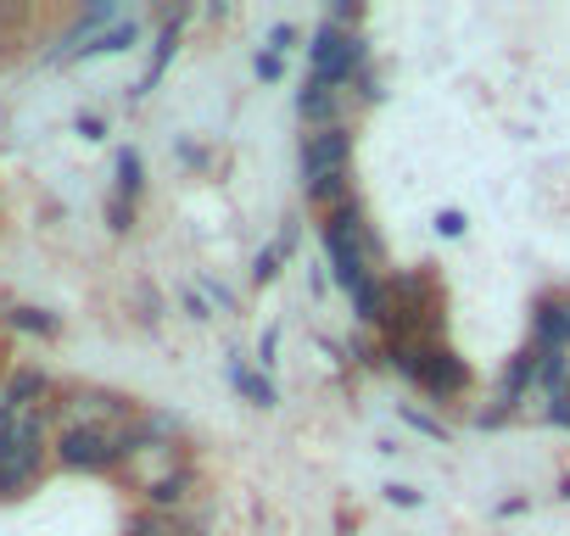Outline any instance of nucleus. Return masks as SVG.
Instances as JSON below:
<instances>
[{"mask_svg":"<svg viewBox=\"0 0 570 536\" xmlns=\"http://www.w3.org/2000/svg\"><path fill=\"white\" fill-rule=\"evenodd\" d=\"M46 469V408H12V430L0 447V497H23Z\"/></svg>","mask_w":570,"mask_h":536,"instance_id":"f257e3e1","label":"nucleus"},{"mask_svg":"<svg viewBox=\"0 0 570 536\" xmlns=\"http://www.w3.org/2000/svg\"><path fill=\"white\" fill-rule=\"evenodd\" d=\"M135 447V430L129 425H79V430H62L57 436V458L68 469H118Z\"/></svg>","mask_w":570,"mask_h":536,"instance_id":"f03ea898","label":"nucleus"},{"mask_svg":"<svg viewBox=\"0 0 570 536\" xmlns=\"http://www.w3.org/2000/svg\"><path fill=\"white\" fill-rule=\"evenodd\" d=\"M331 262H336V280L358 297V291H370L375 286V257H381V246L364 235V224H358V212H336V224H331Z\"/></svg>","mask_w":570,"mask_h":536,"instance_id":"7ed1b4c3","label":"nucleus"},{"mask_svg":"<svg viewBox=\"0 0 570 536\" xmlns=\"http://www.w3.org/2000/svg\"><path fill=\"white\" fill-rule=\"evenodd\" d=\"M342 168H347V135L342 129H320L303 146V173H308V196L314 201H342Z\"/></svg>","mask_w":570,"mask_h":536,"instance_id":"20e7f679","label":"nucleus"},{"mask_svg":"<svg viewBox=\"0 0 570 536\" xmlns=\"http://www.w3.org/2000/svg\"><path fill=\"white\" fill-rule=\"evenodd\" d=\"M124 469H129V480H135L140 492H151V497H157L163 486H174V480H179V453H174V441L135 436V447H129Z\"/></svg>","mask_w":570,"mask_h":536,"instance_id":"39448f33","label":"nucleus"},{"mask_svg":"<svg viewBox=\"0 0 570 536\" xmlns=\"http://www.w3.org/2000/svg\"><path fill=\"white\" fill-rule=\"evenodd\" d=\"M79 425H129V403L112 391H73L62 403V430H79Z\"/></svg>","mask_w":570,"mask_h":536,"instance_id":"423d86ee","label":"nucleus"},{"mask_svg":"<svg viewBox=\"0 0 570 536\" xmlns=\"http://www.w3.org/2000/svg\"><path fill=\"white\" fill-rule=\"evenodd\" d=\"M358 40L353 34H342V29H320V40H314V79L320 85H336V79H347L353 68H358Z\"/></svg>","mask_w":570,"mask_h":536,"instance_id":"0eeeda50","label":"nucleus"},{"mask_svg":"<svg viewBox=\"0 0 570 536\" xmlns=\"http://www.w3.org/2000/svg\"><path fill=\"white\" fill-rule=\"evenodd\" d=\"M297 107H303V118H314L320 129H331V118H336V85H308L303 96H297Z\"/></svg>","mask_w":570,"mask_h":536,"instance_id":"6e6552de","label":"nucleus"},{"mask_svg":"<svg viewBox=\"0 0 570 536\" xmlns=\"http://www.w3.org/2000/svg\"><path fill=\"white\" fill-rule=\"evenodd\" d=\"M135 190H140V157H135V151H124V157H118V201H124V196H135Z\"/></svg>","mask_w":570,"mask_h":536,"instance_id":"1a4fd4ad","label":"nucleus"},{"mask_svg":"<svg viewBox=\"0 0 570 536\" xmlns=\"http://www.w3.org/2000/svg\"><path fill=\"white\" fill-rule=\"evenodd\" d=\"M129 536H179V525L163 519V514H140V519L129 525Z\"/></svg>","mask_w":570,"mask_h":536,"instance_id":"9d476101","label":"nucleus"},{"mask_svg":"<svg viewBox=\"0 0 570 536\" xmlns=\"http://www.w3.org/2000/svg\"><path fill=\"white\" fill-rule=\"evenodd\" d=\"M12 325H23V330H51V319H40L35 308H18V314H12Z\"/></svg>","mask_w":570,"mask_h":536,"instance_id":"9b49d317","label":"nucleus"},{"mask_svg":"<svg viewBox=\"0 0 570 536\" xmlns=\"http://www.w3.org/2000/svg\"><path fill=\"white\" fill-rule=\"evenodd\" d=\"M257 73H263V79H274V73H279V57H274V51H268V57H257Z\"/></svg>","mask_w":570,"mask_h":536,"instance_id":"f8f14e48","label":"nucleus"}]
</instances>
